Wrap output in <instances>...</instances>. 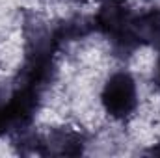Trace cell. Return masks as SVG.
I'll return each mask as SVG.
<instances>
[{"label":"cell","mask_w":160,"mask_h":158,"mask_svg":"<svg viewBox=\"0 0 160 158\" xmlns=\"http://www.w3.org/2000/svg\"><path fill=\"white\" fill-rule=\"evenodd\" d=\"M102 112L114 121H128L140 106L136 78L128 71H116L104 80L99 95Z\"/></svg>","instance_id":"cell-1"},{"label":"cell","mask_w":160,"mask_h":158,"mask_svg":"<svg viewBox=\"0 0 160 158\" xmlns=\"http://www.w3.org/2000/svg\"><path fill=\"white\" fill-rule=\"evenodd\" d=\"M153 82H155V87L160 89V58L155 62V67H153Z\"/></svg>","instance_id":"cell-2"}]
</instances>
